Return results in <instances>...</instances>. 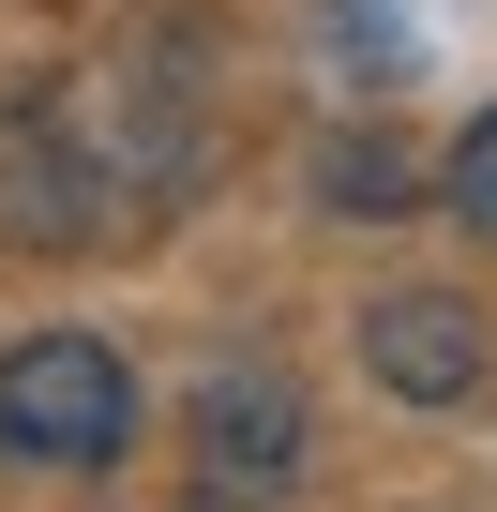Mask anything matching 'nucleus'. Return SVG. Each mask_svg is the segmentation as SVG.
I'll return each mask as SVG.
<instances>
[{
  "instance_id": "nucleus-2",
  "label": "nucleus",
  "mask_w": 497,
  "mask_h": 512,
  "mask_svg": "<svg viewBox=\"0 0 497 512\" xmlns=\"http://www.w3.org/2000/svg\"><path fill=\"white\" fill-rule=\"evenodd\" d=\"M181 452H196V497H287L302 452H317V422H302V392L272 362H226V377H196Z\"/></svg>"
},
{
  "instance_id": "nucleus-1",
  "label": "nucleus",
  "mask_w": 497,
  "mask_h": 512,
  "mask_svg": "<svg viewBox=\"0 0 497 512\" xmlns=\"http://www.w3.org/2000/svg\"><path fill=\"white\" fill-rule=\"evenodd\" d=\"M136 452V377L106 332H31L16 362H0V467L31 482H106Z\"/></svg>"
},
{
  "instance_id": "nucleus-4",
  "label": "nucleus",
  "mask_w": 497,
  "mask_h": 512,
  "mask_svg": "<svg viewBox=\"0 0 497 512\" xmlns=\"http://www.w3.org/2000/svg\"><path fill=\"white\" fill-rule=\"evenodd\" d=\"M317 196H332L347 226H377V211H407V196H422V166H407L392 136H332V151H317Z\"/></svg>"
},
{
  "instance_id": "nucleus-5",
  "label": "nucleus",
  "mask_w": 497,
  "mask_h": 512,
  "mask_svg": "<svg viewBox=\"0 0 497 512\" xmlns=\"http://www.w3.org/2000/svg\"><path fill=\"white\" fill-rule=\"evenodd\" d=\"M437 196H452V226H482V241H497V106H482L467 136H452V166H437Z\"/></svg>"
},
{
  "instance_id": "nucleus-3",
  "label": "nucleus",
  "mask_w": 497,
  "mask_h": 512,
  "mask_svg": "<svg viewBox=\"0 0 497 512\" xmlns=\"http://www.w3.org/2000/svg\"><path fill=\"white\" fill-rule=\"evenodd\" d=\"M362 362H377L392 407H467V392L497 377L482 302H452V287H392V302H362Z\"/></svg>"
}]
</instances>
